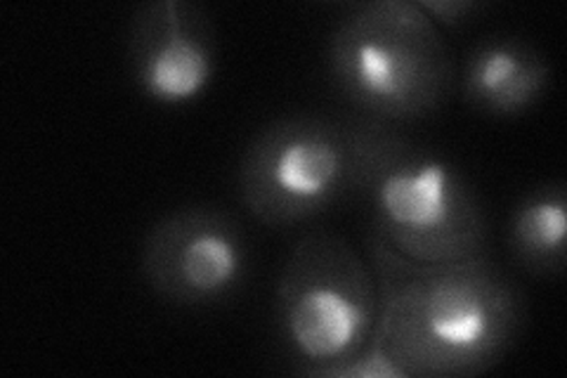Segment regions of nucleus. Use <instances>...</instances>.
Segmentation results:
<instances>
[{
	"label": "nucleus",
	"instance_id": "obj_1",
	"mask_svg": "<svg viewBox=\"0 0 567 378\" xmlns=\"http://www.w3.org/2000/svg\"><path fill=\"white\" fill-rule=\"evenodd\" d=\"M367 251L379 289L377 331L406 378L483 376L518 344L525 300L487 254L419 263L371 234Z\"/></svg>",
	"mask_w": 567,
	"mask_h": 378
},
{
	"label": "nucleus",
	"instance_id": "obj_2",
	"mask_svg": "<svg viewBox=\"0 0 567 378\" xmlns=\"http://www.w3.org/2000/svg\"><path fill=\"white\" fill-rule=\"evenodd\" d=\"M358 196L369 206L371 237L402 258L450 263L487 254L485 211L468 177L395 125L364 119Z\"/></svg>",
	"mask_w": 567,
	"mask_h": 378
},
{
	"label": "nucleus",
	"instance_id": "obj_3",
	"mask_svg": "<svg viewBox=\"0 0 567 378\" xmlns=\"http://www.w3.org/2000/svg\"><path fill=\"white\" fill-rule=\"evenodd\" d=\"M331 85L354 116L416 123L447 102L454 60L416 0H364L343 10L327 43Z\"/></svg>",
	"mask_w": 567,
	"mask_h": 378
},
{
	"label": "nucleus",
	"instance_id": "obj_4",
	"mask_svg": "<svg viewBox=\"0 0 567 378\" xmlns=\"http://www.w3.org/2000/svg\"><path fill=\"white\" fill-rule=\"evenodd\" d=\"M362 145V116L277 119L265 125L241 156L239 202L265 227L310 223L358 196Z\"/></svg>",
	"mask_w": 567,
	"mask_h": 378
},
{
	"label": "nucleus",
	"instance_id": "obj_5",
	"mask_svg": "<svg viewBox=\"0 0 567 378\" xmlns=\"http://www.w3.org/2000/svg\"><path fill=\"white\" fill-rule=\"evenodd\" d=\"M377 319V277L360 251L333 232L300 237L275 289V327L293 371L300 376L360 350Z\"/></svg>",
	"mask_w": 567,
	"mask_h": 378
},
{
	"label": "nucleus",
	"instance_id": "obj_6",
	"mask_svg": "<svg viewBox=\"0 0 567 378\" xmlns=\"http://www.w3.org/2000/svg\"><path fill=\"white\" fill-rule=\"evenodd\" d=\"M140 269L162 300L208 310L241 294L251 279L254 251L235 215L218 206H183L152 225Z\"/></svg>",
	"mask_w": 567,
	"mask_h": 378
},
{
	"label": "nucleus",
	"instance_id": "obj_7",
	"mask_svg": "<svg viewBox=\"0 0 567 378\" xmlns=\"http://www.w3.org/2000/svg\"><path fill=\"white\" fill-rule=\"evenodd\" d=\"M135 88L158 106L202 100L216 79L218 41L210 14L189 0L140 6L126 43Z\"/></svg>",
	"mask_w": 567,
	"mask_h": 378
},
{
	"label": "nucleus",
	"instance_id": "obj_8",
	"mask_svg": "<svg viewBox=\"0 0 567 378\" xmlns=\"http://www.w3.org/2000/svg\"><path fill=\"white\" fill-rule=\"evenodd\" d=\"M554 69L523 35L492 33L477 41L461 67V98L492 119H518L548 95Z\"/></svg>",
	"mask_w": 567,
	"mask_h": 378
},
{
	"label": "nucleus",
	"instance_id": "obj_9",
	"mask_svg": "<svg viewBox=\"0 0 567 378\" xmlns=\"http://www.w3.org/2000/svg\"><path fill=\"white\" fill-rule=\"evenodd\" d=\"M506 244L525 273L558 277L567 263V185L563 180L527 190L513 206Z\"/></svg>",
	"mask_w": 567,
	"mask_h": 378
},
{
	"label": "nucleus",
	"instance_id": "obj_10",
	"mask_svg": "<svg viewBox=\"0 0 567 378\" xmlns=\"http://www.w3.org/2000/svg\"><path fill=\"white\" fill-rule=\"evenodd\" d=\"M300 376L308 378H406L402 367L395 362V357L390 355L385 340L374 329L367 344L348 355L339 362H331L324 367L308 369Z\"/></svg>",
	"mask_w": 567,
	"mask_h": 378
},
{
	"label": "nucleus",
	"instance_id": "obj_11",
	"mask_svg": "<svg viewBox=\"0 0 567 378\" xmlns=\"http://www.w3.org/2000/svg\"><path fill=\"white\" fill-rule=\"evenodd\" d=\"M425 17L442 29H461L485 10L481 0H416Z\"/></svg>",
	"mask_w": 567,
	"mask_h": 378
}]
</instances>
